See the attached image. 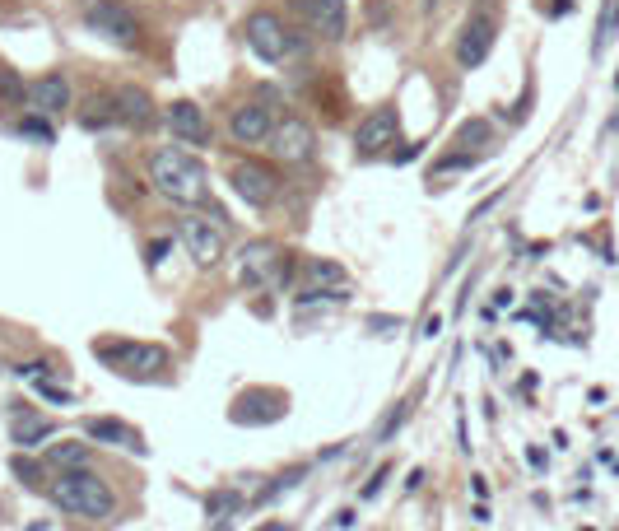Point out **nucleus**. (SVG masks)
<instances>
[{
	"label": "nucleus",
	"instance_id": "obj_13",
	"mask_svg": "<svg viewBox=\"0 0 619 531\" xmlns=\"http://www.w3.org/2000/svg\"><path fill=\"white\" fill-rule=\"evenodd\" d=\"M233 191H238L247 205H270L280 196V177L270 173L266 164H238L233 168Z\"/></svg>",
	"mask_w": 619,
	"mask_h": 531
},
{
	"label": "nucleus",
	"instance_id": "obj_26",
	"mask_svg": "<svg viewBox=\"0 0 619 531\" xmlns=\"http://www.w3.org/2000/svg\"><path fill=\"white\" fill-rule=\"evenodd\" d=\"M14 476L24 480V485H33V490H42V466L38 462H24V457H19V462H14Z\"/></svg>",
	"mask_w": 619,
	"mask_h": 531
},
{
	"label": "nucleus",
	"instance_id": "obj_14",
	"mask_svg": "<svg viewBox=\"0 0 619 531\" xmlns=\"http://www.w3.org/2000/svg\"><path fill=\"white\" fill-rule=\"evenodd\" d=\"M28 103L38 112H47V117H56V112L70 108V80L66 75H56V70H47V75H38V80L28 84Z\"/></svg>",
	"mask_w": 619,
	"mask_h": 531
},
{
	"label": "nucleus",
	"instance_id": "obj_30",
	"mask_svg": "<svg viewBox=\"0 0 619 531\" xmlns=\"http://www.w3.org/2000/svg\"><path fill=\"white\" fill-rule=\"evenodd\" d=\"M387 476H391V466H377L373 480H368V485H364L359 494H364V499H377V490H382V480H387Z\"/></svg>",
	"mask_w": 619,
	"mask_h": 531
},
{
	"label": "nucleus",
	"instance_id": "obj_35",
	"mask_svg": "<svg viewBox=\"0 0 619 531\" xmlns=\"http://www.w3.org/2000/svg\"><path fill=\"white\" fill-rule=\"evenodd\" d=\"M219 531H229V527H219Z\"/></svg>",
	"mask_w": 619,
	"mask_h": 531
},
{
	"label": "nucleus",
	"instance_id": "obj_10",
	"mask_svg": "<svg viewBox=\"0 0 619 531\" xmlns=\"http://www.w3.org/2000/svg\"><path fill=\"white\" fill-rule=\"evenodd\" d=\"M182 243L187 252L196 257V266H215L224 257V229L215 219H201V215H187L182 219Z\"/></svg>",
	"mask_w": 619,
	"mask_h": 531
},
{
	"label": "nucleus",
	"instance_id": "obj_34",
	"mask_svg": "<svg viewBox=\"0 0 619 531\" xmlns=\"http://www.w3.org/2000/svg\"><path fill=\"white\" fill-rule=\"evenodd\" d=\"M256 531H294L289 522H270V527H256Z\"/></svg>",
	"mask_w": 619,
	"mask_h": 531
},
{
	"label": "nucleus",
	"instance_id": "obj_7",
	"mask_svg": "<svg viewBox=\"0 0 619 531\" xmlns=\"http://www.w3.org/2000/svg\"><path fill=\"white\" fill-rule=\"evenodd\" d=\"M284 275H289V261H284V252L275 243H252L243 252V280L256 289H270L280 285Z\"/></svg>",
	"mask_w": 619,
	"mask_h": 531
},
{
	"label": "nucleus",
	"instance_id": "obj_22",
	"mask_svg": "<svg viewBox=\"0 0 619 531\" xmlns=\"http://www.w3.org/2000/svg\"><path fill=\"white\" fill-rule=\"evenodd\" d=\"M14 131H19L24 140H38V145H52V140H56L52 126L42 122V117H33V112H28V117H19V122H14Z\"/></svg>",
	"mask_w": 619,
	"mask_h": 531
},
{
	"label": "nucleus",
	"instance_id": "obj_21",
	"mask_svg": "<svg viewBox=\"0 0 619 531\" xmlns=\"http://www.w3.org/2000/svg\"><path fill=\"white\" fill-rule=\"evenodd\" d=\"M0 103L5 108H24L28 103V84L14 75V70H0Z\"/></svg>",
	"mask_w": 619,
	"mask_h": 531
},
{
	"label": "nucleus",
	"instance_id": "obj_3",
	"mask_svg": "<svg viewBox=\"0 0 619 531\" xmlns=\"http://www.w3.org/2000/svg\"><path fill=\"white\" fill-rule=\"evenodd\" d=\"M80 14H84V28L98 33V38L108 42H122V47H135V42L145 38V24H140V14L122 0H80Z\"/></svg>",
	"mask_w": 619,
	"mask_h": 531
},
{
	"label": "nucleus",
	"instance_id": "obj_9",
	"mask_svg": "<svg viewBox=\"0 0 619 531\" xmlns=\"http://www.w3.org/2000/svg\"><path fill=\"white\" fill-rule=\"evenodd\" d=\"M270 150H275V159H284V164H308L312 154H317V136H312L308 122L289 117V122H280L270 131Z\"/></svg>",
	"mask_w": 619,
	"mask_h": 531
},
{
	"label": "nucleus",
	"instance_id": "obj_11",
	"mask_svg": "<svg viewBox=\"0 0 619 531\" xmlns=\"http://www.w3.org/2000/svg\"><path fill=\"white\" fill-rule=\"evenodd\" d=\"M494 14H475L471 24L461 28V38H457V66L461 70H480V61H485L489 52H494Z\"/></svg>",
	"mask_w": 619,
	"mask_h": 531
},
{
	"label": "nucleus",
	"instance_id": "obj_19",
	"mask_svg": "<svg viewBox=\"0 0 619 531\" xmlns=\"http://www.w3.org/2000/svg\"><path fill=\"white\" fill-rule=\"evenodd\" d=\"M117 117H122L126 126H140V131H149V126H154V103H149L145 89L126 84L122 94H117Z\"/></svg>",
	"mask_w": 619,
	"mask_h": 531
},
{
	"label": "nucleus",
	"instance_id": "obj_1",
	"mask_svg": "<svg viewBox=\"0 0 619 531\" xmlns=\"http://www.w3.org/2000/svg\"><path fill=\"white\" fill-rule=\"evenodd\" d=\"M149 182L159 187V196H168L173 205H205L210 201V182L196 154L182 150H159L149 159Z\"/></svg>",
	"mask_w": 619,
	"mask_h": 531
},
{
	"label": "nucleus",
	"instance_id": "obj_32",
	"mask_svg": "<svg viewBox=\"0 0 619 531\" xmlns=\"http://www.w3.org/2000/svg\"><path fill=\"white\" fill-rule=\"evenodd\" d=\"M419 159V145H401V150H391V164H410Z\"/></svg>",
	"mask_w": 619,
	"mask_h": 531
},
{
	"label": "nucleus",
	"instance_id": "obj_4",
	"mask_svg": "<svg viewBox=\"0 0 619 531\" xmlns=\"http://www.w3.org/2000/svg\"><path fill=\"white\" fill-rule=\"evenodd\" d=\"M94 354L103 364H112L126 378H145V373H159L168 368V350L163 345H135V341H98Z\"/></svg>",
	"mask_w": 619,
	"mask_h": 531
},
{
	"label": "nucleus",
	"instance_id": "obj_28",
	"mask_svg": "<svg viewBox=\"0 0 619 531\" xmlns=\"http://www.w3.org/2000/svg\"><path fill=\"white\" fill-rule=\"evenodd\" d=\"M14 373H19V378H28V382H33V378H52L56 368L47 364V359H33V364H19V368H14Z\"/></svg>",
	"mask_w": 619,
	"mask_h": 531
},
{
	"label": "nucleus",
	"instance_id": "obj_23",
	"mask_svg": "<svg viewBox=\"0 0 619 531\" xmlns=\"http://www.w3.org/2000/svg\"><path fill=\"white\" fill-rule=\"evenodd\" d=\"M84 126H103V122H117V98H94L89 112L80 117Z\"/></svg>",
	"mask_w": 619,
	"mask_h": 531
},
{
	"label": "nucleus",
	"instance_id": "obj_8",
	"mask_svg": "<svg viewBox=\"0 0 619 531\" xmlns=\"http://www.w3.org/2000/svg\"><path fill=\"white\" fill-rule=\"evenodd\" d=\"M396 131H401L396 108H373L364 122H359V131H354V145H359L364 159H377V154H387L391 145H396Z\"/></svg>",
	"mask_w": 619,
	"mask_h": 531
},
{
	"label": "nucleus",
	"instance_id": "obj_2",
	"mask_svg": "<svg viewBox=\"0 0 619 531\" xmlns=\"http://www.w3.org/2000/svg\"><path fill=\"white\" fill-rule=\"evenodd\" d=\"M56 508H66L75 518H112V490L108 480L94 476L89 466H75V471H61V480L47 485Z\"/></svg>",
	"mask_w": 619,
	"mask_h": 531
},
{
	"label": "nucleus",
	"instance_id": "obj_20",
	"mask_svg": "<svg viewBox=\"0 0 619 531\" xmlns=\"http://www.w3.org/2000/svg\"><path fill=\"white\" fill-rule=\"evenodd\" d=\"M47 462L61 466V471H75V466H89V448H84V443H56V448L47 452Z\"/></svg>",
	"mask_w": 619,
	"mask_h": 531
},
{
	"label": "nucleus",
	"instance_id": "obj_33",
	"mask_svg": "<svg viewBox=\"0 0 619 531\" xmlns=\"http://www.w3.org/2000/svg\"><path fill=\"white\" fill-rule=\"evenodd\" d=\"M168 247H173V243H168V238H159V243H149V261H154V266H159V261L168 257Z\"/></svg>",
	"mask_w": 619,
	"mask_h": 531
},
{
	"label": "nucleus",
	"instance_id": "obj_12",
	"mask_svg": "<svg viewBox=\"0 0 619 531\" xmlns=\"http://www.w3.org/2000/svg\"><path fill=\"white\" fill-rule=\"evenodd\" d=\"M229 131H233V140H238V145H270L275 117H270L266 103H243V108H233Z\"/></svg>",
	"mask_w": 619,
	"mask_h": 531
},
{
	"label": "nucleus",
	"instance_id": "obj_5",
	"mask_svg": "<svg viewBox=\"0 0 619 531\" xmlns=\"http://www.w3.org/2000/svg\"><path fill=\"white\" fill-rule=\"evenodd\" d=\"M247 47H252L261 61H284L289 56V47H294V33L284 28V19L275 10H256L247 14Z\"/></svg>",
	"mask_w": 619,
	"mask_h": 531
},
{
	"label": "nucleus",
	"instance_id": "obj_15",
	"mask_svg": "<svg viewBox=\"0 0 619 531\" xmlns=\"http://www.w3.org/2000/svg\"><path fill=\"white\" fill-rule=\"evenodd\" d=\"M284 415V392H243L233 401V420L238 424H270Z\"/></svg>",
	"mask_w": 619,
	"mask_h": 531
},
{
	"label": "nucleus",
	"instance_id": "obj_24",
	"mask_svg": "<svg viewBox=\"0 0 619 531\" xmlns=\"http://www.w3.org/2000/svg\"><path fill=\"white\" fill-rule=\"evenodd\" d=\"M405 415H410V401H396V406H391V415L382 424H377V434H373V443H387L391 434H396V429H401V420Z\"/></svg>",
	"mask_w": 619,
	"mask_h": 531
},
{
	"label": "nucleus",
	"instance_id": "obj_29",
	"mask_svg": "<svg viewBox=\"0 0 619 531\" xmlns=\"http://www.w3.org/2000/svg\"><path fill=\"white\" fill-rule=\"evenodd\" d=\"M33 392H38V396H47V401H61V406H66V401H70V392H66V387H52V382H47V378H38V382H33Z\"/></svg>",
	"mask_w": 619,
	"mask_h": 531
},
{
	"label": "nucleus",
	"instance_id": "obj_25",
	"mask_svg": "<svg viewBox=\"0 0 619 531\" xmlns=\"http://www.w3.org/2000/svg\"><path fill=\"white\" fill-rule=\"evenodd\" d=\"M489 140V122H480V117H475V122H466L457 131V145H466V150H475V145H485Z\"/></svg>",
	"mask_w": 619,
	"mask_h": 531
},
{
	"label": "nucleus",
	"instance_id": "obj_18",
	"mask_svg": "<svg viewBox=\"0 0 619 531\" xmlns=\"http://www.w3.org/2000/svg\"><path fill=\"white\" fill-rule=\"evenodd\" d=\"M84 434L89 438H98V443H112V448H126V452H145V438L135 434L131 424H122V420H84Z\"/></svg>",
	"mask_w": 619,
	"mask_h": 531
},
{
	"label": "nucleus",
	"instance_id": "obj_16",
	"mask_svg": "<svg viewBox=\"0 0 619 531\" xmlns=\"http://www.w3.org/2000/svg\"><path fill=\"white\" fill-rule=\"evenodd\" d=\"M168 126H173V136L182 140V145H205L210 140V122H205V112L196 108V103H173L168 108Z\"/></svg>",
	"mask_w": 619,
	"mask_h": 531
},
{
	"label": "nucleus",
	"instance_id": "obj_6",
	"mask_svg": "<svg viewBox=\"0 0 619 531\" xmlns=\"http://www.w3.org/2000/svg\"><path fill=\"white\" fill-rule=\"evenodd\" d=\"M289 10L303 19L308 33L326 42H340L345 38V28H350V10H345V0H289Z\"/></svg>",
	"mask_w": 619,
	"mask_h": 531
},
{
	"label": "nucleus",
	"instance_id": "obj_27",
	"mask_svg": "<svg viewBox=\"0 0 619 531\" xmlns=\"http://www.w3.org/2000/svg\"><path fill=\"white\" fill-rule=\"evenodd\" d=\"M238 504H243V499H238V490H224V494H210V504H205V508L219 518V513H233Z\"/></svg>",
	"mask_w": 619,
	"mask_h": 531
},
{
	"label": "nucleus",
	"instance_id": "obj_31",
	"mask_svg": "<svg viewBox=\"0 0 619 531\" xmlns=\"http://www.w3.org/2000/svg\"><path fill=\"white\" fill-rule=\"evenodd\" d=\"M396 327H401L396 317H368V331H377V336H391Z\"/></svg>",
	"mask_w": 619,
	"mask_h": 531
},
{
	"label": "nucleus",
	"instance_id": "obj_17",
	"mask_svg": "<svg viewBox=\"0 0 619 531\" xmlns=\"http://www.w3.org/2000/svg\"><path fill=\"white\" fill-rule=\"evenodd\" d=\"M52 434H56V424L47 415H38V410H14L10 415V443H19V448H38Z\"/></svg>",
	"mask_w": 619,
	"mask_h": 531
}]
</instances>
